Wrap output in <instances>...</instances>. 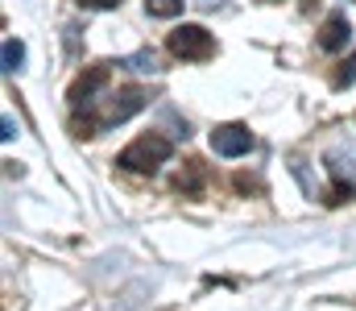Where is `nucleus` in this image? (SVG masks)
I'll return each mask as SVG.
<instances>
[{"label": "nucleus", "mask_w": 356, "mask_h": 311, "mask_svg": "<svg viewBox=\"0 0 356 311\" xmlns=\"http://www.w3.org/2000/svg\"><path fill=\"white\" fill-rule=\"evenodd\" d=\"M332 83H336L340 92H344L348 83H356V54L348 58V63H340V71H336V79H332Z\"/></svg>", "instance_id": "f8f14e48"}, {"label": "nucleus", "mask_w": 356, "mask_h": 311, "mask_svg": "<svg viewBox=\"0 0 356 311\" xmlns=\"http://www.w3.org/2000/svg\"><path fill=\"white\" fill-rule=\"evenodd\" d=\"M348 42H353V25H348V17H344V13H327V21L319 25V50L336 54V50H344Z\"/></svg>", "instance_id": "0eeeda50"}, {"label": "nucleus", "mask_w": 356, "mask_h": 311, "mask_svg": "<svg viewBox=\"0 0 356 311\" xmlns=\"http://www.w3.org/2000/svg\"><path fill=\"white\" fill-rule=\"evenodd\" d=\"M79 8H91V13H104V8H120V0H75Z\"/></svg>", "instance_id": "ddd939ff"}, {"label": "nucleus", "mask_w": 356, "mask_h": 311, "mask_svg": "<svg viewBox=\"0 0 356 311\" xmlns=\"http://www.w3.org/2000/svg\"><path fill=\"white\" fill-rule=\"evenodd\" d=\"M175 158V141L166 133H141L137 141H129L120 154H116V166L129 170V175H154L158 166H166Z\"/></svg>", "instance_id": "f03ea898"}, {"label": "nucleus", "mask_w": 356, "mask_h": 311, "mask_svg": "<svg viewBox=\"0 0 356 311\" xmlns=\"http://www.w3.org/2000/svg\"><path fill=\"white\" fill-rule=\"evenodd\" d=\"M124 67L129 71H137V75H158L162 67H158V58H154V50H137V54H129L124 58Z\"/></svg>", "instance_id": "1a4fd4ad"}, {"label": "nucleus", "mask_w": 356, "mask_h": 311, "mask_svg": "<svg viewBox=\"0 0 356 311\" xmlns=\"http://www.w3.org/2000/svg\"><path fill=\"white\" fill-rule=\"evenodd\" d=\"M257 145V137L249 133V125H216L211 129V154L216 158H245Z\"/></svg>", "instance_id": "423d86ee"}, {"label": "nucleus", "mask_w": 356, "mask_h": 311, "mask_svg": "<svg viewBox=\"0 0 356 311\" xmlns=\"http://www.w3.org/2000/svg\"><path fill=\"white\" fill-rule=\"evenodd\" d=\"M323 166L332 175V187H327V204H344L356 196V141H340L323 154Z\"/></svg>", "instance_id": "7ed1b4c3"}, {"label": "nucleus", "mask_w": 356, "mask_h": 311, "mask_svg": "<svg viewBox=\"0 0 356 311\" xmlns=\"http://www.w3.org/2000/svg\"><path fill=\"white\" fill-rule=\"evenodd\" d=\"M108 83H112V63H91V67H83L75 75V83L67 88V100H71V108H91L95 96L108 92Z\"/></svg>", "instance_id": "39448f33"}, {"label": "nucleus", "mask_w": 356, "mask_h": 311, "mask_svg": "<svg viewBox=\"0 0 356 311\" xmlns=\"http://www.w3.org/2000/svg\"><path fill=\"white\" fill-rule=\"evenodd\" d=\"M203 183H207V170H203V162H186L182 170H178V179H175V191H182V196H199L203 191Z\"/></svg>", "instance_id": "6e6552de"}, {"label": "nucleus", "mask_w": 356, "mask_h": 311, "mask_svg": "<svg viewBox=\"0 0 356 311\" xmlns=\"http://www.w3.org/2000/svg\"><path fill=\"white\" fill-rule=\"evenodd\" d=\"M182 4H186V0H145V13H149V17L170 21V17H178V13H182Z\"/></svg>", "instance_id": "9d476101"}, {"label": "nucleus", "mask_w": 356, "mask_h": 311, "mask_svg": "<svg viewBox=\"0 0 356 311\" xmlns=\"http://www.w3.org/2000/svg\"><path fill=\"white\" fill-rule=\"evenodd\" d=\"M261 4H277V0H261Z\"/></svg>", "instance_id": "4468645a"}, {"label": "nucleus", "mask_w": 356, "mask_h": 311, "mask_svg": "<svg viewBox=\"0 0 356 311\" xmlns=\"http://www.w3.org/2000/svg\"><path fill=\"white\" fill-rule=\"evenodd\" d=\"M166 50L182 63H207L216 54V38L203 25H175L170 38H166Z\"/></svg>", "instance_id": "20e7f679"}, {"label": "nucleus", "mask_w": 356, "mask_h": 311, "mask_svg": "<svg viewBox=\"0 0 356 311\" xmlns=\"http://www.w3.org/2000/svg\"><path fill=\"white\" fill-rule=\"evenodd\" d=\"M145 104H149L145 88H120L116 96H104V100H95L91 108H75V120H71V129H75L79 137H99L104 129H112V125H124L129 116H137Z\"/></svg>", "instance_id": "f257e3e1"}, {"label": "nucleus", "mask_w": 356, "mask_h": 311, "mask_svg": "<svg viewBox=\"0 0 356 311\" xmlns=\"http://www.w3.org/2000/svg\"><path fill=\"white\" fill-rule=\"evenodd\" d=\"M25 63V46L17 38H4V71H21Z\"/></svg>", "instance_id": "9b49d317"}]
</instances>
